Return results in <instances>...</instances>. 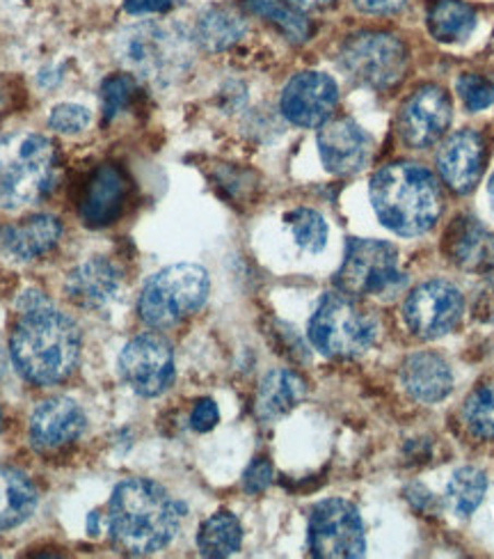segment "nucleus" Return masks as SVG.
Here are the masks:
<instances>
[{
    "instance_id": "1",
    "label": "nucleus",
    "mask_w": 494,
    "mask_h": 559,
    "mask_svg": "<svg viewBox=\"0 0 494 559\" xmlns=\"http://www.w3.org/2000/svg\"><path fill=\"white\" fill-rule=\"evenodd\" d=\"M83 335L74 319L53 308L39 292L19 298V317L10 340V356L19 374L33 385H56L74 374Z\"/></svg>"
},
{
    "instance_id": "2",
    "label": "nucleus",
    "mask_w": 494,
    "mask_h": 559,
    "mask_svg": "<svg viewBox=\"0 0 494 559\" xmlns=\"http://www.w3.org/2000/svg\"><path fill=\"white\" fill-rule=\"evenodd\" d=\"M185 507L152 479L117 484L108 504V530L115 548L143 557L168 546L179 532Z\"/></svg>"
},
{
    "instance_id": "3",
    "label": "nucleus",
    "mask_w": 494,
    "mask_h": 559,
    "mask_svg": "<svg viewBox=\"0 0 494 559\" xmlns=\"http://www.w3.org/2000/svg\"><path fill=\"white\" fill-rule=\"evenodd\" d=\"M369 195L381 223L401 237L431 231L442 216V189L437 179L417 163H389L373 175Z\"/></svg>"
},
{
    "instance_id": "4",
    "label": "nucleus",
    "mask_w": 494,
    "mask_h": 559,
    "mask_svg": "<svg viewBox=\"0 0 494 559\" xmlns=\"http://www.w3.org/2000/svg\"><path fill=\"white\" fill-rule=\"evenodd\" d=\"M115 53L133 76L168 85L191 69L195 49L193 37L179 23L143 21L117 35Z\"/></svg>"
},
{
    "instance_id": "5",
    "label": "nucleus",
    "mask_w": 494,
    "mask_h": 559,
    "mask_svg": "<svg viewBox=\"0 0 494 559\" xmlns=\"http://www.w3.org/2000/svg\"><path fill=\"white\" fill-rule=\"evenodd\" d=\"M58 179V150L39 133L10 135L0 143V209L37 204L53 191Z\"/></svg>"
},
{
    "instance_id": "6",
    "label": "nucleus",
    "mask_w": 494,
    "mask_h": 559,
    "mask_svg": "<svg viewBox=\"0 0 494 559\" xmlns=\"http://www.w3.org/2000/svg\"><path fill=\"white\" fill-rule=\"evenodd\" d=\"M208 289V273L202 266H168L149 277L137 300V314L152 329H170L204 306Z\"/></svg>"
},
{
    "instance_id": "7",
    "label": "nucleus",
    "mask_w": 494,
    "mask_h": 559,
    "mask_svg": "<svg viewBox=\"0 0 494 559\" xmlns=\"http://www.w3.org/2000/svg\"><path fill=\"white\" fill-rule=\"evenodd\" d=\"M310 342L325 358H358L373 344L375 321L352 296L327 294L310 319Z\"/></svg>"
},
{
    "instance_id": "8",
    "label": "nucleus",
    "mask_w": 494,
    "mask_h": 559,
    "mask_svg": "<svg viewBox=\"0 0 494 559\" xmlns=\"http://www.w3.org/2000/svg\"><path fill=\"white\" fill-rule=\"evenodd\" d=\"M339 62L352 81L373 90H387L403 79L408 51L394 35L360 33L344 44Z\"/></svg>"
},
{
    "instance_id": "9",
    "label": "nucleus",
    "mask_w": 494,
    "mask_h": 559,
    "mask_svg": "<svg viewBox=\"0 0 494 559\" xmlns=\"http://www.w3.org/2000/svg\"><path fill=\"white\" fill-rule=\"evenodd\" d=\"M335 285L352 298L394 292L403 285V277L396 269L394 246L375 239H350Z\"/></svg>"
},
{
    "instance_id": "10",
    "label": "nucleus",
    "mask_w": 494,
    "mask_h": 559,
    "mask_svg": "<svg viewBox=\"0 0 494 559\" xmlns=\"http://www.w3.org/2000/svg\"><path fill=\"white\" fill-rule=\"evenodd\" d=\"M310 550L318 559L362 557L366 537L358 507L341 498L318 502L310 516Z\"/></svg>"
},
{
    "instance_id": "11",
    "label": "nucleus",
    "mask_w": 494,
    "mask_h": 559,
    "mask_svg": "<svg viewBox=\"0 0 494 559\" xmlns=\"http://www.w3.org/2000/svg\"><path fill=\"white\" fill-rule=\"evenodd\" d=\"M117 367L122 381L140 397H158L174 381V352L165 337L145 333L122 348Z\"/></svg>"
},
{
    "instance_id": "12",
    "label": "nucleus",
    "mask_w": 494,
    "mask_h": 559,
    "mask_svg": "<svg viewBox=\"0 0 494 559\" xmlns=\"http://www.w3.org/2000/svg\"><path fill=\"white\" fill-rule=\"evenodd\" d=\"M462 294L444 280H431L417 287L403 306L408 329L423 340H435L456 329L462 317Z\"/></svg>"
},
{
    "instance_id": "13",
    "label": "nucleus",
    "mask_w": 494,
    "mask_h": 559,
    "mask_svg": "<svg viewBox=\"0 0 494 559\" xmlns=\"http://www.w3.org/2000/svg\"><path fill=\"white\" fill-rule=\"evenodd\" d=\"M337 83L321 72H302L293 76L281 92V115L302 129L323 127L337 108Z\"/></svg>"
},
{
    "instance_id": "14",
    "label": "nucleus",
    "mask_w": 494,
    "mask_h": 559,
    "mask_svg": "<svg viewBox=\"0 0 494 559\" xmlns=\"http://www.w3.org/2000/svg\"><path fill=\"white\" fill-rule=\"evenodd\" d=\"M451 124L449 95L437 85H423L403 104L398 115V131L412 150L435 145Z\"/></svg>"
},
{
    "instance_id": "15",
    "label": "nucleus",
    "mask_w": 494,
    "mask_h": 559,
    "mask_svg": "<svg viewBox=\"0 0 494 559\" xmlns=\"http://www.w3.org/2000/svg\"><path fill=\"white\" fill-rule=\"evenodd\" d=\"M485 166V140L472 129L446 138L437 152V168L451 191L465 195L474 191Z\"/></svg>"
},
{
    "instance_id": "16",
    "label": "nucleus",
    "mask_w": 494,
    "mask_h": 559,
    "mask_svg": "<svg viewBox=\"0 0 494 559\" xmlns=\"http://www.w3.org/2000/svg\"><path fill=\"white\" fill-rule=\"evenodd\" d=\"M318 154L327 173L356 175L371 156V138L352 120L325 122L318 131Z\"/></svg>"
},
{
    "instance_id": "17",
    "label": "nucleus",
    "mask_w": 494,
    "mask_h": 559,
    "mask_svg": "<svg viewBox=\"0 0 494 559\" xmlns=\"http://www.w3.org/2000/svg\"><path fill=\"white\" fill-rule=\"evenodd\" d=\"M87 427L83 408L69 397H53L41 402L31 417V442L41 452L60 450L81 438Z\"/></svg>"
},
{
    "instance_id": "18",
    "label": "nucleus",
    "mask_w": 494,
    "mask_h": 559,
    "mask_svg": "<svg viewBox=\"0 0 494 559\" xmlns=\"http://www.w3.org/2000/svg\"><path fill=\"white\" fill-rule=\"evenodd\" d=\"M122 275L112 262L106 258H94L79 264L67 275L64 294L79 308L101 310L110 306L112 298L120 292Z\"/></svg>"
},
{
    "instance_id": "19",
    "label": "nucleus",
    "mask_w": 494,
    "mask_h": 559,
    "mask_svg": "<svg viewBox=\"0 0 494 559\" xmlns=\"http://www.w3.org/2000/svg\"><path fill=\"white\" fill-rule=\"evenodd\" d=\"M126 183L115 166H101L92 175L81 200V221L87 227H108L122 216Z\"/></svg>"
},
{
    "instance_id": "20",
    "label": "nucleus",
    "mask_w": 494,
    "mask_h": 559,
    "mask_svg": "<svg viewBox=\"0 0 494 559\" xmlns=\"http://www.w3.org/2000/svg\"><path fill=\"white\" fill-rule=\"evenodd\" d=\"M444 252L456 266L485 273L494 269V235L474 218H456L444 237Z\"/></svg>"
},
{
    "instance_id": "21",
    "label": "nucleus",
    "mask_w": 494,
    "mask_h": 559,
    "mask_svg": "<svg viewBox=\"0 0 494 559\" xmlns=\"http://www.w3.org/2000/svg\"><path fill=\"white\" fill-rule=\"evenodd\" d=\"M401 381L412 397L423 404L442 402L444 397H449L454 388V374L449 365L439 356L426 352L414 354L403 362Z\"/></svg>"
},
{
    "instance_id": "22",
    "label": "nucleus",
    "mask_w": 494,
    "mask_h": 559,
    "mask_svg": "<svg viewBox=\"0 0 494 559\" xmlns=\"http://www.w3.org/2000/svg\"><path fill=\"white\" fill-rule=\"evenodd\" d=\"M62 235V225L53 216H31L23 218L16 225H10L3 231V248L12 254V258L28 262L37 260L41 254L56 248Z\"/></svg>"
},
{
    "instance_id": "23",
    "label": "nucleus",
    "mask_w": 494,
    "mask_h": 559,
    "mask_svg": "<svg viewBox=\"0 0 494 559\" xmlns=\"http://www.w3.org/2000/svg\"><path fill=\"white\" fill-rule=\"evenodd\" d=\"M308 394V383L300 374L291 369H275L262 381L256 392V415L264 423H275V419L291 413Z\"/></svg>"
},
{
    "instance_id": "24",
    "label": "nucleus",
    "mask_w": 494,
    "mask_h": 559,
    "mask_svg": "<svg viewBox=\"0 0 494 559\" xmlns=\"http://www.w3.org/2000/svg\"><path fill=\"white\" fill-rule=\"evenodd\" d=\"M37 509V488L21 471L0 465V530L26 523Z\"/></svg>"
},
{
    "instance_id": "25",
    "label": "nucleus",
    "mask_w": 494,
    "mask_h": 559,
    "mask_svg": "<svg viewBox=\"0 0 494 559\" xmlns=\"http://www.w3.org/2000/svg\"><path fill=\"white\" fill-rule=\"evenodd\" d=\"M429 31L437 41H465L477 28V12L462 0H433L426 14Z\"/></svg>"
},
{
    "instance_id": "26",
    "label": "nucleus",
    "mask_w": 494,
    "mask_h": 559,
    "mask_svg": "<svg viewBox=\"0 0 494 559\" xmlns=\"http://www.w3.org/2000/svg\"><path fill=\"white\" fill-rule=\"evenodd\" d=\"M243 544V527L239 519L229 511H218L206 519L197 532V548L204 557L222 559L241 550Z\"/></svg>"
},
{
    "instance_id": "27",
    "label": "nucleus",
    "mask_w": 494,
    "mask_h": 559,
    "mask_svg": "<svg viewBox=\"0 0 494 559\" xmlns=\"http://www.w3.org/2000/svg\"><path fill=\"white\" fill-rule=\"evenodd\" d=\"M245 35V21L231 10L214 8L200 16L195 39L206 51L218 53L227 51L229 46L237 44Z\"/></svg>"
},
{
    "instance_id": "28",
    "label": "nucleus",
    "mask_w": 494,
    "mask_h": 559,
    "mask_svg": "<svg viewBox=\"0 0 494 559\" xmlns=\"http://www.w3.org/2000/svg\"><path fill=\"white\" fill-rule=\"evenodd\" d=\"M487 491V479L477 468H460L454 473L449 486H446V504L456 516L467 519L481 507Z\"/></svg>"
},
{
    "instance_id": "29",
    "label": "nucleus",
    "mask_w": 494,
    "mask_h": 559,
    "mask_svg": "<svg viewBox=\"0 0 494 559\" xmlns=\"http://www.w3.org/2000/svg\"><path fill=\"white\" fill-rule=\"evenodd\" d=\"M248 5L254 14L268 19L270 23L285 33L291 41H308L312 35V26L289 0H248Z\"/></svg>"
},
{
    "instance_id": "30",
    "label": "nucleus",
    "mask_w": 494,
    "mask_h": 559,
    "mask_svg": "<svg viewBox=\"0 0 494 559\" xmlns=\"http://www.w3.org/2000/svg\"><path fill=\"white\" fill-rule=\"evenodd\" d=\"M462 419L472 436L494 438V383H485L469 394L462 406Z\"/></svg>"
},
{
    "instance_id": "31",
    "label": "nucleus",
    "mask_w": 494,
    "mask_h": 559,
    "mask_svg": "<svg viewBox=\"0 0 494 559\" xmlns=\"http://www.w3.org/2000/svg\"><path fill=\"white\" fill-rule=\"evenodd\" d=\"M296 243L308 252H321L327 243V223L314 209H296L287 216Z\"/></svg>"
},
{
    "instance_id": "32",
    "label": "nucleus",
    "mask_w": 494,
    "mask_h": 559,
    "mask_svg": "<svg viewBox=\"0 0 494 559\" xmlns=\"http://www.w3.org/2000/svg\"><path fill=\"white\" fill-rule=\"evenodd\" d=\"M458 95L467 110L479 112L494 104V83L479 74H462L456 83Z\"/></svg>"
},
{
    "instance_id": "33",
    "label": "nucleus",
    "mask_w": 494,
    "mask_h": 559,
    "mask_svg": "<svg viewBox=\"0 0 494 559\" xmlns=\"http://www.w3.org/2000/svg\"><path fill=\"white\" fill-rule=\"evenodd\" d=\"M133 97V81L126 74H117L104 81V120L112 122Z\"/></svg>"
},
{
    "instance_id": "34",
    "label": "nucleus",
    "mask_w": 494,
    "mask_h": 559,
    "mask_svg": "<svg viewBox=\"0 0 494 559\" xmlns=\"http://www.w3.org/2000/svg\"><path fill=\"white\" fill-rule=\"evenodd\" d=\"M87 124H89V110L79 104H60L53 108L49 118V127L64 135H76L85 131Z\"/></svg>"
},
{
    "instance_id": "35",
    "label": "nucleus",
    "mask_w": 494,
    "mask_h": 559,
    "mask_svg": "<svg viewBox=\"0 0 494 559\" xmlns=\"http://www.w3.org/2000/svg\"><path fill=\"white\" fill-rule=\"evenodd\" d=\"M273 481V465L266 459H256L250 463V468L243 475V488L250 496L264 493Z\"/></svg>"
},
{
    "instance_id": "36",
    "label": "nucleus",
    "mask_w": 494,
    "mask_h": 559,
    "mask_svg": "<svg viewBox=\"0 0 494 559\" xmlns=\"http://www.w3.org/2000/svg\"><path fill=\"white\" fill-rule=\"evenodd\" d=\"M220 419V411L216 406L214 400H200L191 413V427L200 433H206L218 425Z\"/></svg>"
},
{
    "instance_id": "37",
    "label": "nucleus",
    "mask_w": 494,
    "mask_h": 559,
    "mask_svg": "<svg viewBox=\"0 0 494 559\" xmlns=\"http://www.w3.org/2000/svg\"><path fill=\"white\" fill-rule=\"evenodd\" d=\"M174 8V0H124L129 14H162Z\"/></svg>"
},
{
    "instance_id": "38",
    "label": "nucleus",
    "mask_w": 494,
    "mask_h": 559,
    "mask_svg": "<svg viewBox=\"0 0 494 559\" xmlns=\"http://www.w3.org/2000/svg\"><path fill=\"white\" fill-rule=\"evenodd\" d=\"M356 5L366 14H394L406 8V0H356Z\"/></svg>"
},
{
    "instance_id": "39",
    "label": "nucleus",
    "mask_w": 494,
    "mask_h": 559,
    "mask_svg": "<svg viewBox=\"0 0 494 559\" xmlns=\"http://www.w3.org/2000/svg\"><path fill=\"white\" fill-rule=\"evenodd\" d=\"M291 5H296L298 10H312V8H323L327 3H333V0H289Z\"/></svg>"
},
{
    "instance_id": "40",
    "label": "nucleus",
    "mask_w": 494,
    "mask_h": 559,
    "mask_svg": "<svg viewBox=\"0 0 494 559\" xmlns=\"http://www.w3.org/2000/svg\"><path fill=\"white\" fill-rule=\"evenodd\" d=\"M487 193H490V200H492V206H494V173H492L490 183H487Z\"/></svg>"
}]
</instances>
